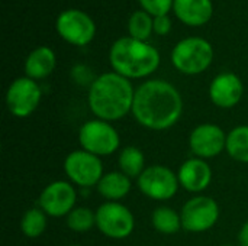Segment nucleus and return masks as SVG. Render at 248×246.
<instances>
[{
	"instance_id": "nucleus-1",
	"label": "nucleus",
	"mask_w": 248,
	"mask_h": 246,
	"mask_svg": "<svg viewBox=\"0 0 248 246\" xmlns=\"http://www.w3.org/2000/svg\"><path fill=\"white\" fill-rule=\"evenodd\" d=\"M131 113L141 126L151 130H166L182 117L183 99L169 81L148 80L135 90Z\"/></svg>"
},
{
	"instance_id": "nucleus-2",
	"label": "nucleus",
	"mask_w": 248,
	"mask_h": 246,
	"mask_svg": "<svg viewBox=\"0 0 248 246\" xmlns=\"http://www.w3.org/2000/svg\"><path fill=\"white\" fill-rule=\"evenodd\" d=\"M135 90L131 81L118 72H105L89 87L87 103L96 119L115 122L132 112Z\"/></svg>"
},
{
	"instance_id": "nucleus-3",
	"label": "nucleus",
	"mask_w": 248,
	"mask_h": 246,
	"mask_svg": "<svg viewBox=\"0 0 248 246\" xmlns=\"http://www.w3.org/2000/svg\"><path fill=\"white\" fill-rule=\"evenodd\" d=\"M109 62L115 72L131 80L151 75L160 65V52L144 41L124 36L109 51Z\"/></svg>"
},
{
	"instance_id": "nucleus-4",
	"label": "nucleus",
	"mask_w": 248,
	"mask_h": 246,
	"mask_svg": "<svg viewBox=\"0 0 248 246\" xmlns=\"http://www.w3.org/2000/svg\"><path fill=\"white\" fill-rule=\"evenodd\" d=\"M212 61V45L199 36H189L179 41L171 51V62L174 68L186 75H196L206 71Z\"/></svg>"
},
{
	"instance_id": "nucleus-5",
	"label": "nucleus",
	"mask_w": 248,
	"mask_h": 246,
	"mask_svg": "<svg viewBox=\"0 0 248 246\" xmlns=\"http://www.w3.org/2000/svg\"><path fill=\"white\" fill-rule=\"evenodd\" d=\"M78 142L81 145V149L96 157H108L118 151L121 145V138L110 122L93 119L86 122L80 128Z\"/></svg>"
},
{
	"instance_id": "nucleus-6",
	"label": "nucleus",
	"mask_w": 248,
	"mask_h": 246,
	"mask_svg": "<svg viewBox=\"0 0 248 246\" xmlns=\"http://www.w3.org/2000/svg\"><path fill=\"white\" fill-rule=\"evenodd\" d=\"M96 228L106 238L125 239L135 228V219L132 212L119 202H106L97 207Z\"/></svg>"
},
{
	"instance_id": "nucleus-7",
	"label": "nucleus",
	"mask_w": 248,
	"mask_h": 246,
	"mask_svg": "<svg viewBox=\"0 0 248 246\" xmlns=\"http://www.w3.org/2000/svg\"><path fill=\"white\" fill-rule=\"evenodd\" d=\"M64 173L70 183L78 187L97 186L103 174L100 157H96L84 149L70 152L64 159Z\"/></svg>"
},
{
	"instance_id": "nucleus-8",
	"label": "nucleus",
	"mask_w": 248,
	"mask_h": 246,
	"mask_svg": "<svg viewBox=\"0 0 248 246\" xmlns=\"http://www.w3.org/2000/svg\"><path fill=\"white\" fill-rule=\"evenodd\" d=\"M182 228L190 233H202L214 228L219 219L218 203L208 196H196L186 202L180 212Z\"/></svg>"
},
{
	"instance_id": "nucleus-9",
	"label": "nucleus",
	"mask_w": 248,
	"mask_h": 246,
	"mask_svg": "<svg viewBox=\"0 0 248 246\" xmlns=\"http://www.w3.org/2000/svg\"><path fill=\"white\" fill-rule=\"evenodd\" d=\"M55 29L65 42L76 46L89 45L96 35L93 19L78 9H68L60 13L55 22Z\"/></svg>"
},
{
	"instance_id": "nucleus-10",
	"label": "nucleus",
	"mask_w": 248,
	"mask_h": 246,
	"mask_svg": "<svg viewBox=\"0 0 248 246\" xmlns=\"http://www.w3.org/2000/svg\"><path fill=\"white\" fill-rule=\"evenodd\" d=\"M179 186L177 174L163 165L147 167L138 177V187L141 193L157 202H166L174 197Z\"/></svg>"
},
{
	"instance_id": "nucleus-11",
	"label": "nucleus",
	"mask_w": 248,
	"mask_h": 246,
	"mask_svg": "<svg viewBox=\"0 0 248 246\" xmlns=\"http://www.w3.org/2000/svg\"><path fill=\"white\" fill-rule=\"evenodd\" d=\"M42 91L38 83L29 77H19L9 86L6 91L7 110L15 117L31 116L41 103Z\"/></svg>"
},
{
	"instance_id": "nucleus-12",
	"label": "nucleus",
	"mask_w": 248,
	"mask_h": 246,
	"mask_svg": "<svg viewBox=\"0 0 248 246\" xmlns=\"http://www.w3.org/2000/svg\"><path fill=\"white\" fill-rule=\"evenodd\" d=\"M77 193L71 183L58 180L48 184L39 196V207L51 217H67L76 209Z\"/></svg>"
},
{
	"instance_id": "nucleus-13",
	"label": "nucleus",
	"mask_w": 248,
	"mask_h": 246,
	"mask_svg": "<svg viewBox=\"0 0 248 246\" xmlns=\"http://www.w3.org/2000/svg\"><path fill=\"white\" fill-rule=\"evenodd\" d=\"M189 146L196 158H215L227 148V135L222 128L215 123H202L192 130Z\"/></svg>"
},
{
	"instance_id": "nucleus-14",
	"label": "nucleus",
	"mask_w": 248,
	"mask_h": 246,
	"mask_svg": "<svg viewBox=\"0 0 248 246\" xmlns=\"http://www.w3.org/2000/svg\"><path fill=\"white\" fill-rule=\"evenodd\" d=\"M244 94V84L234 72L218 74L209 86L211 101L221 109H231L237 106Z\"/></svg>"
},
{
	"instance_id": "nucleus-15",
	"label": "nucleus",
	"mask_w": 248,
	"mask_h": 246,
	"mask_svg": "<svg viewBox=\"0 0 248 246\" xmlns=\"http://www.w3.org/2000/svg\"><path fill=\"white\" fill-rule=\"evenodd\" d=\"M177 178L185 190L190 193H202L212 181V170L205 159L190 158L180 165Z\"/></svg>"
},
{
	"instance_id": "nucleus-16",
	"label": "nucleus",
	"mask_w": 248,
	"mask_h": 246,
	"mask_svg": "<svg viewBox=\"0 0 248 246\" xmlns=\"http://www.w3.org/2000/svg\"><path fill=\"white\" fill-rule=\"evenodd\" d=\"M176 17L187 26H202L208 23L214 13L212 0H174Z\"/></svg>"
},
{
	"instance_id": "nucleus-17",
	"label": "nucleus",
	"mask_w": 248,
	"mask_h": 246,
	"mask_svg": "<svg viewBox=\"0 0 248 246\" xmlns=\"http://www.w3.org/2000/svg\"><path fill=\"white\" fill-rule=\"evenodd\" d=\"M57 57L49 46H38L29 52L25 61V74L32 80L46 78L55 68Z\"/></svg>"
},
{
	"instance_id": "nucleus-18",
	"label": "nucleus",
	"mask_w": 248,
	"mask_h": 246,
	"mask_svg": "<svg viewBox=\"0 0 248 246\" xmlns=\"http://www.w3.org/2000/svg\"><path fill=\"white\" fill-rule=\"evenodd\" d=\"M99 194L108 202H119L131 191V178L121 171L106 173L96 186Z\"/></svg>"
},
{
	"instance_id": "nucleus-19",
	"label": "nucleus",
	"mask_w": 248,
	"mask_h": 246,
	"mask_svg": "<svg viewBox=\"0 0 248 246\" xmlns=\"http://www.w3.org/2000/svg\"><path fill=\"white\" fill-rule=\"evenodd\" d=\"M119 168L129 178H138L145 170V157L142 151L137 146H126L121 151L119 158Z\"/></svg>"
},
{
	"instance_id": "nucleus-20",
	"label": "nucleus",
	"mask_w": 248,
	"mask_h": 246,
	"mask_svg": "<svg viewBox=\"0 0 248 246\" xmlns=\"http://www.w3.org/2000/svg\"><path fill=\"white\" fill-rule=\"evenodd\" d=\"M225 149L232 159L248 164V125L237 126L227 135Z\"/></svg>"
},
{
	"instance_id": "nucleus-21",
	"label": "nucleus",
	"mask_w": 248,
	"mask_h": 246,
	"mask_svg": "<svg viewBox=\"0 0 248 246\" xmlns=\"http://www.w3.org/2000/svg\"><path fill=\"white\" fill-rule=\"evenodd\" d=\"M151 223L154 229L163 235H174L177 233L182 228V217L179 213H176L173 209L163 206L157 207L153 212L151 216Z\"/></svg>"
},
{
	"instance_id": "nucleus-22",
	"label": "nucleus",
	"mask_w": 248,
	"mask_h": 246,
	"mask_svg": "<svg viewBox=\"0 0 248 246\" xmlns=\"http://www.w3.org/2000/svg\"><path fill=\"white\" fill-rule=\"evenodd\" d=\"M48 226L46 220V213L41 207H33L29 209L20 220V231L26 238L35 239L39 238Z\"/></svg>"
},
{
	"instance_id": "nucleus-23",
	"label": "nucleus",
	"mask_w": 248,
	"mask_h": 246,
	"mask_svg": "<svg viewBox=\"0 0 248 246\" xmlns=\"http://www.w3.org/2000/svg\"><path fill=\"white\" fill-rule=\"evenodd\" d=\"M154 17L145 10H137L131 14L128 20V32L129 36L138 41H147L154 32Z\"/></svg>"
},
{
	"instance_id": "nucleus-24",
	"label": "nucleus",
	"mask_w": 248,
	"mask_h": 246,
	"mask_svg": "<svg viewBox=\"0 0 248 246\" xmlns=\"http://www.w3.org/2000/svg\"><path fill=\"white\" fill-rule=\"evenodd\" d=\"M65 223L70 231L84 233L96 226V213H93L89 207H76L65 217Z\"/></svg>"
},
{
	"instance_id": "nucleus-25",
	"label": "nucleus",
	"mask_w": 248,
	"mask_h": 246,
	"mask_svg": "<svg viewBox=\"0 0 248 246\" xmlns=\"http://www.w3.org/2000/svg\"><path fill=\"white\" fill-rule=\"evenodd\" d=\"M142 10L150 13L153 17L169 14V12L173 9L174 0H138Z\"/></svg>"
},
{
	"instance_id": "nucleus-26",
	"label": "nucleus",
	"mask_w": 248,
	"mask_h": 246,
	"mask_svg": "<svg viewBox=\"0 0 248 246\" xmlns=\"http://www.w3.org/2000/svg\"><path fill=\"white\" fill-rule=\"evenodd\" d=\"M153 26H154V32H155L157 35L164 36V35H167V33L171 30V19L169 17V14L157 16V17H154Z\"/></svg>"
},
{
	"instance_id": "nucleus-27",
	"label": "nucleus",
	"mask_w": 248,
	"mask_h": 246,
	"mask_svg": "<svg viewBox=\"0 0 248 246\" xmlns=\"http://www.w3.org/2000/svg\"><path fill=\"white\" fill-rule=\"evenodd\" d=\"M83 71V65H76L74 68H73V78L77 81V83H80V84H86V83H93L94 80L92 78V72L89 71L87 74H84V72H81Z\"/></svg>"
},
{
	"instance_id": "nucleus-28",
	"label": "nucleus",
	"mask_w": 248,
	"mask_h": 246,
	"mask_svg": "<svg viewBox=\"0 0 248 246\" xmlns=\"http://www.w3.org/2000/svg\"><path fill=\"white\" fill-rule=\"evenodd\" d=\"M238 244L240 246H248V220L244 223V226L241 228L238 233Z\"/></svg>"
},
{
	"instance_id": "nucleus-29",
	"label": "nucleus",
	"mask_w": 248,
	"mask_h": 246,
	"mask_svg": "<svg viewBox=\"0 0 248 246\" xmlns=\"http://www.w3.org/2000/svg\"><path fill=\"white\" fill-rule=\"evenodd\" d=\"M67 246H80V245H67Z\"/></svg>"
}]
</instances>
